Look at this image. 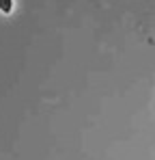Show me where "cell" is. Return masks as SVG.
Returning <instances> with one entry per match:
<instances>
[{"label":"cell","mask_w":155,"mask_h":160,"mask_svg":"<svg viewBox=\"0 0 155 160\" xmlns=\"http://www.w3.org/2000/svg\"><path fill=\"white\" fill-rule=\"evenodd\" d=\"M13 9V0H0V11L2 13H11Z\"/></svg>","instance_id":"cell-1"}]
</instances>
